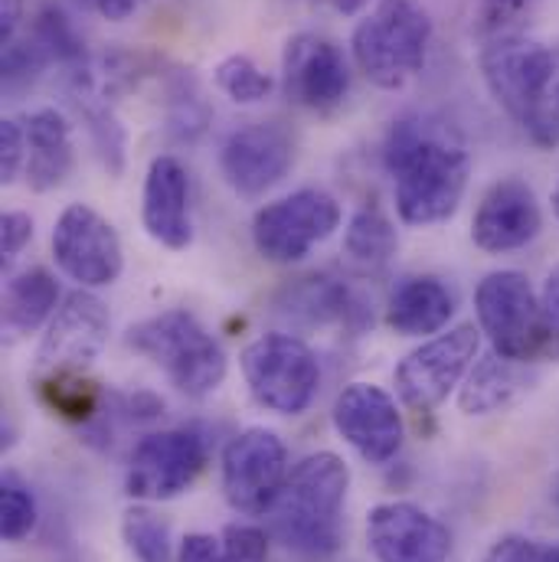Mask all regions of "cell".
Returning a JSON list of instances; mask_svg holds the SVG:
<instances>
[{
  "label": "cell",
  "instance_id": "cell-1",
  "mask_svg": "<svg viewBox=\"0 0 559 562\" xmlns=\"http://www.w3.org/2000/svg\"><path fill=\"white\" fill-rule=\"evenodd\" d=\"M383 164L393 177L396 213L406 226H438L458 213L471 157L445 122L428 115L393 122L383 140Z\"/></svg>",
  "mask_w": 559,
  "mask_h": 562
},
{
  "label": "cell",
  "instance_id": "cell-2",
  "mask_svg": "<svg viewBox=\"0 0 559 562\" xmlns=\"http://www.w3.org/2000/svg\"><path fill=\"white\" fill-rule=\"evenodd\" d=\"M350 491V468L334 451L301 458L272 504L269 527L281 547L304 562L331 560L344 543V504Z\"/></svg>",
  "mask_w": 559,
  "mask_h": 562
},
{
  "label": "cell",
  "instance_id": "cell-3",
  "mask_svg": "<svg viewBox=\"0 0 559 562\" xmlns=\"http://www.w3.org/2000/svg\"><path fill=\"white\" fill-rule=\"evenodd\" d=\"M481 76L494 102L537 147H559V43L524 33L481 46Z\"/></svg>",
  "mask_w": 559,
  "mask_h": 562
},
{
  "label": "cell",
  "instance_id": "cell-4",
  "mask_svg": "<svg viewBox=\"0 0 559 562\" xmlns=\"http://www.w3.org/2000/svg\"><path fill=\"white\" fill-rule=\"evenodd\" d=\"M125 344L147 357L154 367H160L174 390L187 400L213 396L230 370L220 340L187 307H167L132 324Z\"/></svg>",
  "mask_w": 559,
  "mask_h": 562
},
{
  "label": "cell",
  "instance_id": "cell-5",
  "mask_svg": "<svg viewBox=\"0 0 559 562\" xmlns=\"http://www.w3.org/2000/svg\"><path fill=\"white\" fill-rule=\"evenodd\" d=\"M432 16L420 0H377L350 33V53L364 79L383 92L406 89L428 59Z\"/></svg>",
  "mask_w": 559,
  "mask_h": 562
},
{
  "label": "cell",
  "instance_id": "cell-6",
  "mask_svg": "<svg viewBox=\"0 0 559 562\" xmlns=\"http://www.w3.org/2000/svg\"><path fill=\"white\" fill-rule=\"evenodd\" d=\"M474 314L481 334L491 340L497 357L530 363L547 357L544 307L530 279L517 269H501L478 281Z\"/></svg>",
  "mask_w": 559,
  "mask_h": 562
},
{
  "label": "cell",
  "instance_id": "cell-7",
  "mask_svg": "<svg viewBox=\"0 0 559 562\" xmlns=\"http://www.w3.org/2000/svg\"><path fill=\"white\" fill-rule=\"evenodd\" d=\"M239 367L253 400L276 416H301L321 386L317 353L291 334L256 337L243 350Z\"/></svg>",
  "mask_w": 559,
  "mask_h": 562
},
{
  "label": "cell",
  "instance_id": "cell-8",
  "mask_svg": "<svg viewBox=\"0 0 559 562\" xmlns=\"http://www.w3.org/2000/svg\"><path fill=\"white\" fill-rule=\"evenodd\" d=\"M340 203L324 190H294L253 216V246L272 266H294L340 226Z\"/></svg>",
  "mask_w": 559,
  "mask_h": 562
},
{
  "label": "cell",
  "instance_id": "cell-9",
  "mask_svg": "<svg viewBox=\"0 0 559 562\" xmlns=\"http://www.w3.org/2000/svg\"><path fill=\"white\" fill-rule=\"evenodd\" d=\"M481 353V327L474 324H458L451 330L435 334L413 353L403 357V363L393 373L400 400L416 409L432 413L448 400L455 386L465 383L468 370L478 363Z\"/></svg>",
  "mask_w": 559,
  "mask_h": 562
},
{
  "label": "cell",
  "instance_id": "cell-10",
  "mask_svg": "<svg viewBox=\"0 0 559 562\" xmlns=\"http://www.w3.org/2000/svg\"><path fill=\"white\" fill-rule=\"evenodd\" d=\"M206 461H210V445L200 431L193 428L150 431L132 451L125 491L128 497L144 504L174 501L197 484V477L206 471Z\"/></svg>",
  "mask_w": 559,
  "mask_h": 562
},
{
  "label": "cell",
  "instance_id": "cell-11",
  "mask_svg": "<svg viewBox=\"0 0 559 562\" xmlns=\"http://www.w3.org/2000/svg\"><path fill=\"white\" fill-rule=\"evenodd\" d=\"M56 269L79 288H109L125 272V249L115 226L89 203H69L49 236Z\"/></svg>",
  "mask_w": 559,
  "mask_h": 562
},
{
  "label": "cell",
  "instance_id": "cell-12",
  "mask_svg": "<svg viewBox=\"0 0 559 562\" xmlns=\"http://www.w3.org/2000/svg\"><path fill=\"white\" fill-rule=\"evenodd\" d=\"M112 314L89 288L69 291L49 317L36 347V376L49 373H86L109 347Z\"/></svg>",
  "mask_w": 559,
  "mask_h": 562
},
{
  "label": "cell",
  "instance_id": "cell-13",
  "mask_svg": "<svg viewBox=\"0 0 559 562\" xmlns=\"http://www.w3.org/2000/svg\"><path fill=\"white\" fill-rule=\"evenodd\" d=\"M223 497L243 517H266L288 477V448L272 428H246L223 448Z\"/></svg>",
  "mask_w": 559,
  "mask_h": 562
},
{
  "label": "cell",
  "instance_id": "cell-14",
  "mask_svg": "<svg viewBox=\"0 0 559 562\" xmlns=\"http://www.w3.org/2000/svg\"><path fill=\"white\" fill-rule=\"evenodd\" d=\"M284 99L304 112L331 115L350 92V66L344 49L321 33H294L281 49Z\"/></svg>",
  "mask_w": 559,
  "mask_h": 562
},
{
  "label": "cell",
  "instance_id": "cell-15",
  "mask_svg": "<svg viewBox=\"0 0 559 562\" xmlns=\"http://www.w3.org/2000/svg\"><path fill=\"white\" fill-rule=\"evenodd\" d=\"M334 428L337 435L367 461V464H390L406 438V425L400 416L396 400L373 383H350L334 403Z\"/></svg>",
  "mask_w": 559,
  "mask_h": 562
},
{
  "label": "cell",
  "instance_id": "cell-16",
  "mask_svg": "<svg viewBox=\"0 0 559 562\" xmlns=\"http://www.w3.org/2000/svg\"><path fill=\"white\" fill-rule=\"evenodd\" d=\"M294 138L279 122H253L236 128L220 147V170L239 196H262L288 177Z\"/></svg>",
  "mask_w": 559,
  "mask_h": 562
},
{
  "label": "cell",
  "instance_id": "cell-17",
  "mask_svg": "<svg viewBox=\"0 0 559 562\" xmlns=\"http://www.w3.org/2000/svg\"><path fill=\"white\" fill-rule=\"evenodd\" d=\"M367 547L380 562H445L451 533L410 501L377 504L367 517Z\"/></svg>",
  "mask_w": 559,
  "mask_h": 562
},
{
  "label": "cell",
  "instance_id": "cell-18",
  "mask_svg": "<svg viewBox=\"0 0 559 562\" xmlns=\"http://www.w3.org/2000/svg\"><path fill=\"white\" fill-rule=\"evenodd\" d=\"M544 229V213L530 183L517 177L497 180L478 203L471 220V239L481 252L504 256L530 246Z\"/></svg>",
  "mask_w": 559,
  "mask_h": 562
},
{
  "label": "cell",
  "instance_id": "cell-19",
  "mask_svg": "<svg viewBox=\"0 0 559 562\" xmlns=\"http://www.w3.org/2000/svg\"><path fill=\"white\" fill-rule=\"evenodd\" d=\"M141 226L144 233L170 249L183 252L193 239L190 223V173L174 154H160L150 160L141 190Z\"/></svg>",
  "mask_w": 559,
  "mask_h": 562
},
{
  "label": "cell",
  "instance_id": "cell-20",
  "mask_svg": "<svg viewBox=\"0 0 559 562\" xmlns=\"http://www.w3.org/2000/svg\"><path fill=\"white\" fill-rule=\"evenodd\" d=\"M26 132V187L36 193H49L63 187L76 167V144L72 125L59 109H33L23 119Z\"/></svg>",
  "mask_w": 559,
  "mask_h": 562
},
{
  "label": "cell",
  "instance_id": "cell-21",
  "mask_svg": "<svg viewBox=\"0 0 559 562\" xmlns=\"http://www.w3.org/2000/svg\"><path fill=\"white\" fill-rule=\"evenodd\" d=\"M455 317V294L445 281L420 276L406 279L387 304V327L400 337H428L441 334Z\"/></svg>",
  "mask_w": 559,
  "mask_h": 562
},
{
  "label": "cell",
  "instance_id": "cell-22",
  "mask_svg": "<svg viewBox=\"0 0 559 562\" xmlns=\"http://www.w3.org/2000/svg\"><path fill=\"white\" fill-rule=\"evenodd\" d=\"M534 383V373L527 370V363L497 357L494 350L478 360L458 393V409L465 416H491L501 413L507 406H514Z\"/></svg>",
  "mask_w": 559,
  "mask_h": 562
},
{
  "label": "cell",
  "instance_id": "cell-23",
  "mask_svg": "<svg viewBox=\"0 0 559 562\" xmlns=\"http://www.w3.org/2000/svg\"><path fill=\"white\" fill-rule=\"evenodd\" d=\"M59 307V284L56 279L33 266L16 272L3 291V327L13 334H36L49 324Z\"/></svg>",
  "mask_w": 559,
  "mask_h": 562
},
{
  "label": "cell",
  "instance_id": "cell-24",
  "mask_svg": "<svg viewBox=\"0 0 559 562\" xmlns=\"http://www.w3.org/2000/svg\"><path fill=\"white\" fill-rule=\"evenodd\" d=\"M396 246H400L396 229L380 206L367 203L350 216L347 233H344V256L357 269H364V272L383 269L396 256Z\"/></svg>",
  "mask_w": 559,
  "mask_h": 562
},
{
  "label": "cell",
  "instance_id": "cell-25",
  "mask_svg": "<svg viewBox=\"0 0 559 562\" xmlns=\"http://www.w3.org/2000/svg\"><path fill=\"white\" fill-rule=\"evenodd\" d=\"M40 396L53 409V416L69 422H89L99 416L102 393L86 373H49L40 376Z\"/></svg>",
  "mask_w": 559,
  "mask_h": 562
},
{
  "label": "cell",
  "instance_id": "cell-26",
  "mask_svg": "<svg viewBox=\"0 0 559 562\" xmlns=\"http://www.w3.org/2000/svg\"><path fill=\"white\" fill-rule=\"evenodd\" d=\"M30 36H33L36 46L49 56V63H59V66H66V69H79V66L89 63L82 36L76 33L72 20H69L59 7H43V10L33 16Z\"/></svg>",
  "mask_w": 559,
  "mask_h": 562
},
{
  "label": "cell",
  "instance_id": "cell-27",
  "mask_svg": "<svg viewBox=\"0 0 559 562\" xmlns=\"http://www.w3.org/2000/svg\"><path fill=\"white\" fill-rule=\"evenodd\" d=\"M72 102L82 112L86 125H89V138L96 144L102 164L119 173L125 167V128L119 125V119L112 115V109L105 102H99V95L72 89Z\"/></svg>",
  "mask_w": 559,
  "mask_h": 562
},
{
  "label": "cell",
  "instance_id": "cell-28",
  "mask_svg": "<svg viewBox=\"0 0 559 562\" xmlns=\"http://www.w3.org/2000/svg\"><path fill=\"white\" fill-rule=\"evenodd\" d=\"M347 307H350L347 288H340L337 281L324 279V276L301 279V284L288 291V314L301 317L304 324H324V321L344 317Z\"/></svg>",
  "mask_w": 559,
  "mask_h": 562
},
{
  "label": "cell",
  "instance_id": "cell-29",
  "mask_svg": "<svg viewBox=\"0 0 559 562\" xmlns=\"http://www.w3.org/2000/svg\"><path fill=\"white\" fill-rule=\"evenodd\" d=\"M213 79H216V86H220L236 105H256V102L269 99L272 89H276L272 76L262 72L246 53L226 56V59L213 69Z\"/></svg>",
  "mask_w": 559,
  "mask_h": 562
},
{
  "label": "cell",
  "instance_id": "cell-30",
  "mask_svg": "<svg viewBox=\"0 0 559 562\" xmlns=\"http://www.w3.org/2000/svg\"><path fill=\"white\" fill-rule=\"evenodd\" d=\"M122 540L138 562H170V527L147 507H128L122 517Z\"/></svg>",
  "mask_w": 559,
  "mask_h": 562
},
{
  "label": "cell",
  "instance_id": "cell-31",
  "mask_svg": "<svg viewBox=\"0 0 559 562\" xmlns=\"http://www.w3.org/2000/svg\"><path fill=\"white\" fill-rule=\"evenodd\" d=\"M537 0H478L474 7V33L481 43L517 36L524 23L534 16Z\"/></svg>",
  "mask_w": 559,
  "mask_h": 562
},
{
  "label": "cell",
  "instance_id": "cell-32",
  "mask_svg": "<svg viewBox=\"0 0 559 562\" xmlns=\"http://www.w3.org/2000/svg\"><path fill=\"white\" fill-rule=\"evenodd\" d=\"M36 527V501L26 484H20L13 474H3L0 484V533L7 543H20Z\"/></svg>",
  "mask_w": 559,
  "mask_h": 562
},
{
  "label": "cell",
  "instance_id": "cell-33",
  "mask_svg": "<svg viewBox=\"0 0 559 562\" xmlns=\"http://www.w3.org/2000/svg\"><path fill=\"white\" fill-rule=\"evenodd\" d=\"M206 122H210V112L197 92L193 76H180L170 86V128H174V135L183 140L197 138V135H203Z\"/></svg>",
  "mask_w": 559,
  "mask_h": 562
},
{
  "label": "cell",
  "instance_id": "cell-34",
  "mask_svg": "<svg viewBox=\"0 0 559 562\" xmlns=\"http://www.w3.org/2000/svg\"><path fill=\"white\" fill-rule=\"evenodd\" d=\"M26 170V132L20 119L0 122V180L10 187Z\"/></svg>",
  "mask_w": 559,
  "mask_h": 562
},
{
  "label": "cell",
  "instance_id": "cell-35",
  "mask_svg": "<svg viewBox=\"0 0 559 562\" xmlns=\"http://www.w3.org/2000/svg\"><path fill=\"white\" fill-rule=\"evenodd\" d=\"M481 562H550V547L534 537L507 533L488 547Z\"/></svg>",
  "mask_w": 559,
  "mask_h": 562
},
{
  "label": "cell",
  "instance_id": "cell-36",
  "mask_svg": "<svg viewBox=\"0 0 559 562\" xmlns=\"http://www.w3.org/2000/svg\"><path fill=\"white\" fill-rule=\"evenodd\" d=\"M223 543L239 562H266L269 557V533L253 524H230L223 530Z\"/></svg>",
  "mask_w": 559,
  "mask_h": 562
},
{
  "label": "cell",
  "instance_id": "cell-37",
  "mask_svg": "<svg viewBox=\"0 0 559 562\" xmlns=\"http://www.w3.org/2000/svg\"><path fill=\"white\" fill-rule=\"evenodd\" d=\"M177 562H239L223 540L210 537V533H187L180 540V550H177Z\"/></svg>",
  "mask_w": 559,
  "mask_h": 562
},
{
  "label": "cell",
  "instance_id": "cell-38",
  "mask_svg": "<svg viewBox=\"0 0 559 562\" xmlns=\"http://www.w3.org/2000/svg\"><path fill=\"white\" fill-rule=\"evenodd\" d=\"M544 324H547V357L559 360V262L547 272L544 291H540Z\"/></svg>",
  "mask_w": 559,
  "mask_h": 562
},
{
  "label": "cell",
  "instance_id": "cell-39",
  "mask_svg": "<svg viewBox=\"0 0 559 562\" xmlns=\"http://www.w3.org/2000/svg\"><path fill=\"white\" fill-rule=\"evenodd\" d=\"M30 239H33V220L26 213H20V210L3 213V220H0V252H3V259L20 256Z\"/></svg>",
  "mask_w": 559,
  "mask_h": 562
},
{
  "label": "cell",
  "instance_id": "cell-40",
  "mask_svg": "<svg viewBox=\"0 0 559 562\" xmlns=\"http://www.w3.org/2000/svg\"><path fill=\"white\" fill-rule=\"evenodd\" d=\"M79 3H82L86 10L99 13V16L109 20V23H122V20H128L132 13H138L147 0H79Z\"/></svg>",
  "mask_w": 559,
  "mask_h": 562
},
{
  "label": "cell",
  "instance_id": "cell-41",
  "mask_svg": "<svg viewBox=\"0 0 559 562\" xmlns=\"http://www.w3.org/2000/svg\"><path fill=\"white\" fill-rule=\"evenodd\" d=\"M331 3H334L337 13H347V16H350V13H360L370 0H331Z\"/></svg>",
  "mask_w": 559,
  "mask_h": 562
},
{
  "label": "cell",
  "instance_id": "cell-42",
  "mask_svg": "<svg viewBox=\"0 0 559 562\" xmlns=\"http://www.w3.org/2000/svg\"><path fill=\"white\" fill-rule=\"evenodd\" d=\"M554 213H557V220H559V187L554 190Z\"/></svg>",
  "mask_w": 559,
  "mask_h": 562
},
{
  "label": "cell",
  "instance_id": "cell-43",
  "mask_svg": "<svg viewBox=\"0 0 559 562\" xmlns=\"http://www.w3.org/2000/svg\"><path fill=\"white\" fill-rule=\"evenodd\" d=\"M550 562H559V543L557 547H550Z\"/></svg>",
  "mask_w": 559,
  "mask_h": 562
},
{
  "label": "cell",
  "instance_id": "cell-44",
  "mask_svg": "<svg viewBox=\"0 0 559 562\" xmlns=\"http://www.w3.org/2000/svg\"><path fill=\"white\" fill-rule=\"evenodd\" d=\"M557 497H559V487H557Z\"/></svg>",
  "mask_w": 559,
  "mask_h": 562
}]
</instances>
